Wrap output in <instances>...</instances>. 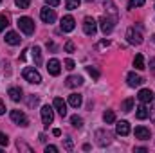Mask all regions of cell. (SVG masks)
<instances>
[{"instance_id":"cell-34","label":"cell","mask_w":155,"mask_h":153,"mask_svg":"<svg viewBox=\"0 0 155 153\" xmlns=\"http://www.w3.org/2000/svg\"><path fill=\"white\" fill-rule=\"evenodd\" d=\"M76 67V63L72 61V60H65V69H69V70H72Z\"/></svg>"},{"instance_id":"cell-8","label":"cell","mask_w":155,"mask_h":153,"mask_svg":"<svg viewBox=\"0 0 155 153\" xmlns=\"http://www.w3.org/2000/svg\"><path fill=\"white\" fill-rule=\"evenodd\" d=\"M114 22H116V20H110L108 16H101V18H99V27H101V31H103L105 34H110V33L114 31Z\"/></svg>"},{"instance_id":"cell-28","label":"cell","mask_w":155,"mask_h":153,"mask_svg":"<svg viewBox=\"0 0 155 153\" xmlns=\"http://www.w3.org/2000/svg\"><path fill=\"white\" fill-rule=\"evenodd\" d=\"M144 5V0H130L128 2V9H135V7H141Z\"/></svg>"},{"instance_id":"cell-7","label":"cell","mask_w":155,"mask_h":153,"mask_svg":"<svg viewBox=\"0 0 155 153\" xmlns=\"http://www.w3.org/2000/svg\"><path fill=\"white\" fill-rule=\"evenodd\" d=\"M11 121L20 124V126H27L29 124V119L25 117V114L22 110H11Z\"/></svg>"},{"instance_id":"cell-30","label":"cell","mask_w":155,"mask_h":153,"mask_svg":"<svg viewBox=\"0 0 155 153\" xmlns=\"http://www.w3.org/2000/svg\"><path fill=\"white\" fill-rule=\"evenodd\" d=\"M9 25V22H7V16H4V15H0V33L5 29Z\"/></svg>"},{"instance_id":"cell-13","label":"cell","mask_w":155,"mask_h":153,"mask_svg":"<svg viewBox=\"0 0 155 153\" xmlns=\"http://www.w3.org/2000/svg\"><path fill=\"white\" fill-rule=\"evenodd\" d=\"M116 132H117V135L126 137V135L130 133V122H128V121H119L116 124Z\"/></svg>"},{"instance_id":"cell-21","label":"cell","mask_w":155,"mask_h":153,"mask_svg":"<svg viewBox=\"0 0 155 153\" xmlns=\"http://www.w3.org/2000/svg\"><path fill=\"white\" fill-rule=\"evenodd\" d=\"M148 115H150V112H148V108H146L144 105H141V106H137V112H135V117H137V119H141V121H144V119H148Z\"/></svg>"},{"instance_id":"cell-16","label":"cell","mask_w":155,"mask_h":153,"mask_svg":"<svg viewBox=\"0 0 155 153\" xmlns=\"http://www.w3.org/2000/svg\"><path fill=\"white\" fill-rule=\"evenodd\" d=\"M65 85H67L69 88L81 86V85H83V77H81V76H69V77H67V81H65Z\"/></svg>"},{"instance_id":"cell-6","label":"cell","mask_w":155,"mask_h":153,"mask_svg":"<svg viewBox=\"0 0 155 153\" xmlns=\"http://www.w3.org/2000/svg\"><path fill=\"white\" fill-rule=\"evenodd\" d=\"M74 27H76V20H74L71 15H67V16H63V18H61L60 29H61L63 33H71V31H74Z\"/></svg>"},{"instance_id":"cell-37","label":"cell","mask_w":155,"mask_h":153,"mask_svg":"<svg viewBox=\"0 0 155 153\" xmlns=\"http://www.w3.org/2000/svg\"><path fill=\"white\" fill-rule=\"evenodd\" d=\"M49 151L56 153V151H58V148H56V146H47V148H45V153H49Z\"/></svg>"},{"instance_id":"cell-3","label":"cell","mask_w":155,"mask_h":153,"mask_svg":"<svg viewBox=\"0 0 155 153\" xmlns=\"http://www.w3.org/2000/svg\"><path fill=\"white\" fill-rule=\"evenodd\" d=\"M83 31H85L87 36H94L96 31H97V22H96L92 16H87V18L83 20Z\"/></svg>"},{"instance_id":"cell-22","label":"cell","mask_w":155,"mask_h":153,"mask_svg":"<svg viewBox=\"0 0 155 153\" xmlns=\"http://www.w3.org/2000/svg\"><path fill=\"white\" fill-rule=\"evenodd\" d=\"M97 137H101V139L97 141L101 146H105V144H110V141H112V135H110L108 132H107V133H105V132H97Z\"/></svg>"},{"instance_id":"cell-43","label":"cell","mask_w":155,"mask_h":153,"mask_svg":"<svg viewBox=\"0 0 155 153\" xmlns=\"http://www.w3.org/2000/svg\"><path fill=\"white\" fill-rule=\"evenodd\" d=\"M153 40H155V36H153Z\"/></svg>"},{"instance_id":"cell-15","label":"cell","mask_w":155,"mask_h":153,"mask_svg":"<svg viewBox=\"0 0 155 153\" xmlns=\"http://www.w3.org/2000/svg\"><path fill=\"white\" fill-rule=\"evenodd\" d=\"M52 105H54V108L58 110V114L61 115V117H65V115H67V103H65L61 97H56Z\"/></svg>"},{"instance_id":"cell-27","label":"cell","mask_w":155,"mask_h":153,"mask_svg":"<svg viewBox=\"0 0 155 153\" xmlns=\"http://www.w3.org/2000/svg\"><path fill=\"white\" fill-rule=\"evenodd\" d=\"M71 122H72L74 128H81V126H83V119L78 117V115H72V117H71Z\"/></svg>"},{"instance_id":"cell-5","label":"cell","mask_w":155,"mask_h":153,"mask_svg":"<svg viewBox=\"0 0 155 153\" xmlns=\"http://www.w3.org/2000/svg\"><path fill=\"white\" fill-rule=\"evenodd\" d=\"M40 18H41L45 24H54L56 13H54V9H49V5H45V7H41V11H40Z\"/></svg>"},{"instance_id":"cell-12","label":"cell","mask_w":155,"mask_h":153,"mask_svg":"<svg viewBox=\"0 0 155 153\" xmlns=\"http://www.w3.org/2000/svg\"><path fill=\"white\" fill-rule=\"evenodd\" d=\"M134 133H135V139H139V141H148L152 137V132L148 128H144V126H137Z\"/></svg>"},{"instance_id":"cell-25","label":"cell","mask_w":155,"mask_h":153,"mask_svg":"<svg viewBox=\"0 0 155 153\" xmlns=\"http://www.w3.org/2000/svg\"><path fill=\"white\" fill-rule=\"evenodd\" d=\"M103 121H105L107 124H112V122H116V114H114L112 110H107V112L103 114Z\"/></svg>"},{"instance_id":"cell-40","label":"cell","mask_w":155,"mask_h":153,"mask_svg":"<svg viewBox=\"0 0 155 153\" xmlns=\"http://www.w3.org/2000/svg\"><path fill=\"white\" fill-rule=\"evenodd\" d=\"M108 43H110L108 40H103V41H101V47H108Z\"/></svg>"},{"instance_id":"cell-1","label":"cell","mask_w":155,"mask_h":153,"mask_svg":"<svg viewBox=\"0 0 155 153\" xmlns=\"http://www.w3.org/2000/svg\"><path fill=\"white\" fill-rule=\"evenodd\" d=\"M16 25H18V29H20L24 34H27V36H31V34L35 33V22H33L29 16H20L18 22H16Z\"/></svg>"},{"instance_id":"cell-10","label":"cell","mask_w":155,"mask_h":153,"mask_svg":"<svg viewBox=\"0 0 155 153\" xmlns=\"http://www.w3.org/2000/svg\"><path fill=\"white\" fill-rule=\"evenodd\" d=\"M41 121H43L45 126H49V124L54 121V112H52V108H51L49 105L41 106Z\"/></svg>"},{"instance_id":"cell-23","label":"cell","mask_w":155,"mask_h":153,"mask_svg":"<svg viewBox=\"0 0 155 153\" xmlns=\"http://www.w3.org/2000/svg\"><path fill=\"white\" fill-rule=\"evenodd\" d=\"M134 103H135V101H134L132 97L124 99L123 105H121V110H123V112H132V110H134Z\"/></svg>"},{"instance_id":"cell-29","label":"cell","mask_w":155,"mask_h":153,"mask_svg":"<svg viewBox=\"0 0 155 153\" xmlns=\"http://www.w3.org/2000/svg\"><path fill=\"white\" fill-rule=\"evenodd\" d=\"M16 2V5L20 7V9H27L29 5H31V0H15Z\"/></svg>"},{"instance_id":"cell-36","label":"cell","mask_w":155,"mask_h":153,"mask_svg":"<svg viewBox=\"0 0 155 153\" xmlns=\"http://www.w3.org/2000/svg\"><path fill=\"white\" fill-rule=\"evenodd\" d=\"M72 148H74V146H72V141H71V139H65V150L72 151Z\"/></svg>"},{"instance_id":"cell-2","label":"cell","mask_w":155,"mask_h":153,"mask_svg":"<svg viewBox=\"0 0 155 153\" xmlns=\"http://www.w3.org/2000/svg\"><path fill=\"white\" fill-rule=\"evenodd\" d=\"M22 76H24L25 81H29V83H33V85H40V83H41L40 72L36 70V69H33V67H25L24 72H22Z\"/></svg>"},{"instance_id":"cell-39","label":"cell","mask_w":155,"mask_h":153,"mask_svg":"<svg viewBox=\"0 0 155 153\" xmlns=\"http://www.w3.org/2000/svg\"><path fill=\"white\" fill-rule=\"evenodd\" d=\"M2 114H5V105L0 101V115H2Z\"/></svg>"},{"instance_id":"cell-31","label":"cell","mask_w":155,"mask_h":153,"mask_svg":"<svg viewBox=\"0 0 155 153\" xmlns=\"http://www.w3.org/2000/svg\"><path fill=\"white\" fill-rule=\"evenodd\" d=\"M87 72H88V76H92L94 79H97V77H99V72H97L94 67H87Z\"/></svg>"},{"instance_id":"cell-26","label":"cell","mask_w":155,"mask_h":153,"mask_svg":"<svg viewBox=\"0 0 155 153\" xmlns=\"http://www.w3.org/2000/svg\"><path fill=\"white\" fill-rule=\"evenodd\" d=\"M81 4V0H65V5H67V9H78V5Z\"/></svg>"},{"instance_id":"cell-38","label":"cell","mask_w":155,"mask_h":153,"mask_svg":"<svg viewBox=\"0 0 155 153\" xmlns=\"http://www.w3.org/2000/svg\"><path fill=\"white\" fill-rule=\"evenodd\" d=\"M52 135H54V137H60V135H61V130H60V128H54V130H52Z\"/></svg>"},{"instance_id":"cell-20","label":"cell","mask_w":155,"mask_h":153,"mask_svg":"<svg viewBox=\"0 0 155 153\" xmlns=\"http://www.w3.org/2000/svg\"><path fill=\"white\" fill-rule=\"evenodd\" d=\"M134 67H135L137 70H144V69H146V65H144V56H143V54H137V56L134 58Z\"/></svg>"},{"instance_id":"cell-18","label":"cell","mask_w":155,"mask_h":153,"mask_svg":"<svg viewBox=\"0 0 155 153\" xmlns=\"http://www.w3.org/2000/svg\"><path fill=\"white\" fill-rule=\"evenodd\" d=\"M5 41L9 43V45H20V41H22V38L15 33V31H9L7 34H5Z\"/></svg>"},{"instance_id":"cell-19","label":"cell","mask_w":155,"mask_h":153,"mask_svg":"<svg viewBox=\"0 0 155 153\" xmlns=\"http://www.w3.org/2000/svg\"><path fill=\"white\" fill-rule=\"evenodd\" d=\"M7 96H9L13 101H20V99H22V90H20L18 86H11V88L7 90Z\"/></svg>"},{"instance_id":"cell-35","label":"cell","mask_w":155,"mask_h":153,"mask_svg":"<svg viewBox=\"0 0 155 153\" xmlns=\"http://www.w3.org/2000/svg\"><path fill=\"white\" fill-rule=\"evenodd\" d=\"M60 2H61V0H45V4H47L49 7H56V5H60Z\"/></svg>"},{"instance_id":"cell-11","label":"cell","mask_w":155,"mask_h":153,"mask_svg":"<svg viewBox=\"0 0 155 153\" xmlns=\"http://www.w3.org/2000/svg\"><path fill=\"white\" fill-rule=\"evenodd\" d=\"M126 83H128V86L135 88V86H141V85L144 83V79L139 76V74H135V72H130V74L126 76Z\"/></svg>"},{"instance_id":"cell-42","label":"cell","mask_w":155,"mask_h":153,"mask_svg":"<svg viewBox=\"0 0 155 153\" xmlns=\"http://www.w3.org/2000/svg\"><path fill=\"white\" fill-rule=\"evenodd\" d=\"M0 4H2V0H0Z\"/></svg>"},{"instance_id":"cell-14","label":"cell","mask_w":155,"mask_h":153,"mask_svg":"<svg viewBox=\"0 0 155 153\" xmlns=\"http://www.w3.org/2000/svg\"><path fill=\"white\" fill-rule=\"evenodd\" d=\"M137 97H139L141 103L146 105V103H152V101H153V92H152L150 88H143V90H139V96H137Z\"/></svg>"},{"instance_id":"cell-17","label":"cell","mask_w":155,"mask_h":153,"mask_svg":"<svg viewBox=\"0 0 155 153\" xmlns=\"http://www.w3.org/2000/svg\"><path fill=\"white\" fill-rule=\"evenodd\" d=\"M81 103H83V97H81V94H71L69 96V105L71 106H74V108H79L81 106Z\"/></svg>"},{"instance_id":"cell-33","label":"cell","mask_w":155,"mask_h":153,"mask_svg":"<svg viewBox=\"0 0 155 153\" xmlns=\"http://www.w3.org/2000/svg\"><path fill=\"white\" fill-rule=\"evenodd\" d=\"M74 49H76V47H74L72 41H67V43H65V52H74Z\"/></svg>"},{"instance_id":"cell-9","label":"cell","mask_w":155,"mask_h":153,"mask_svg":"<svg viewBox=\"0 0 155 153\" xmlns=\"http://www.w3.org/2000/svg\"><path fill=\"white\" fill-rule=\"evenodd\" d=\"M47 72H49L51 76H60V72H61V63H60L56 58L49 60V61H47Z\"/></svg>"},{"instance_id":"cell-4","label":"cell","mask_w":155,"mask_h":153,"mask_svg":"<svg viewBox=\"0 0 155 153\" xmlns=\"http://www.w3.org/2000/svg\"><path fill=\"white\" fill-rule=\"evenodd\" d=\"M126 40H128V43H132V45H141V43H143V34H141L139 31H135V27H130V29L126 31Z\"/></svg>"},{"instance_id":"cell-24","label":"cell","mask_w":155,"mask_h":153,"mask_svg":"<svg viewBox=\"0 0 155 153\" xmlns=\"http://www.w3.org/2000/svg\"><path fill=\"white\" fill-rule=\"evenodd\" d=\"M33 60H35V65L36 67L41 65V50H40V47H35L33 49Z\"/></svg>"},{"instance_id":"cell-41","label":"cell","mask_w":155,"mask_h":153,"mask_svg":"<svg viewBox=\"0 0 155 153\" xmlns=\"http://www.w3.org/2000/svg\"><path fill=\"white\" fill-rule=\"evenodd\" d=\"M150 67L155 70V58H152V60H150Z\"/></svg>"},{"instance_id":"cell-32","label":"cell","mask_w":155,"mask_h":153,"mask_svg":"<svg viewBox=\"0 0 155 153\" xmlns=\"http://www.w3.org/2000/svg\"><path fill=\"white\" fill-rule=\"evenodd\" d=\"M0 144H2V146H7V144H9L7 135H5V133H2V132H0Z\"/></svg>"}]
</instances>
